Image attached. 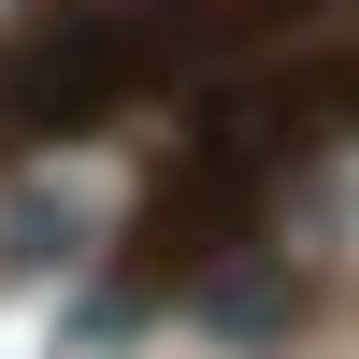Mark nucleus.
Returning a JSON list of instances; mask_svg holds the SVG:
<instances>
[{
  "label": "nucleus",
  "instance_id": "obj_1",
  "mask_svg": "<svg viewBox=\"0 0 359 359\" xmlns=\"http://www.w3.org/2000/svg\"><path fill=\"white\" fill-rule=\"evenodd\" d=\"M302 15L316 0H29V29L0 43V144H57V130H86V115L172 86V72L259 57Z\"/></svg>",
  "mask_w": 359,
  "mask_h": 359
}]
</instances>
